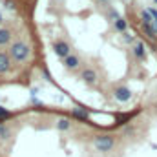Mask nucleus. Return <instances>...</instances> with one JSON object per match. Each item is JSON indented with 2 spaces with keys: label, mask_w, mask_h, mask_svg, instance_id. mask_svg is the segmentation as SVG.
Segmentation results:
<instances>
[{
  "label": "nucleus",
  "mask_w": 157,
  "mask_h": 157,
  "mask_svg": "<svg viewBox=\"0 0 157 157\" xmlns=\"http://www.w3.org/2000/svg\"><path fill=\"white\" fill-rule=\"evenodd\" d=\"M80 78H82L86 84H95L97 78H99V75H97V71H95L93 68H86V70L80 73Z\"/></svg>",
  "instance_id": "4"
},
{
  "label": "nucleus",
  "mask_w": 157,
  "mask_h": 157,
  "mask_svg": "<svg viewBox=\"0 0 157 157\" xmlns=\"http://www.w3.org/2000/svg\"><path fill=\"white\" fill-rule=\"evenodd\" d=\"M78 64H80V59H78L77 55H68V57L64 59V66H66L68 70H77Z\"/></svg>",
  "instance_id": "7"
},
{
  "label": "nucleus",
  "mask_w": 157,
  "mask_h": 157,
  "mask_svg": "<svg viewBox=\"0 0 157 157\" xmlns=\"http://www.w3.org/2000/svg\"><path fill=\"white\" fill-rule=\"evenodd\" d=\"M6 9H15V2L7 0V2H6Z\"/></svg>",
  "instance_id": "16"
},
{
  "label": "nucleus",
  "mask_w": 157,
  "mask_h": 157,
  "mask_svg": "<svg viewBox=\"0 0 157 157\" xmlns=\"http://www.w3.org/2000/svg\"><path fill=\"white\" fill-rule=\"evenodd\" d=\"M101 2H108V0H101Z\"/></svg>",
  "instance_id": "18"
},
{
  "label": "nucleus",
  "mask_w": 157,
  "mask_h": 157,
  "mask_svg": "<svg viewBox=\"0 0 157 157\" xmlns=\"http://www.w3.org/2000/svg\"><path fill=\"white\" fill-rule=\"evenodd\" d=\"M9 137H11V130H9L6 124L0 122V139H2V141H7Z\"/></svg>",
  "instance_id": "11"
},
{
  "label": "nucleus",
  "mask_w": 157,
  "mask_h": 157,
  "mask_svg": "<svg viewBox=\"0 0 157 157\" xmlns=\"http://www.w3.org/2000/svg\"><path fill=\"white\" fill-rule=\"evenodd\" d=\"M71 128V121L68 117H60L57 119V130H60V132H68Z\"/></svg>",
  "instance_id": "8"
},
{
  "label": "nucleus",
  "mask_w": 157,
  "mask_h": 157,
  "mask_svg": "<svg viewBox=\"0 0 157 157\" xmlns=\"http://www.w3.org/2000/svg\"><path fill=\"white\" fill-rule=\"evenodd\" d=\"M133 55H135L137 59H144V46H143L141 42H137V44L133 46Z\"/></svg>",
  "instance_id": "10"
},
{
  "label": "nucleus",
  "mask_w": 157,
  "mask_h": 157,
  "mask_svg": "<svg viewBox=\"0 0 157 157\" xmlns=\"http://www.w3.org/2000/svg\"><path fill=\"white\" fill-rule=\"evenodd\" d=\"M71 115L80 119V121H88V112H86V110H80V108H75V110L71 112Z\"/></svg>",
  "instance_id": "12"
},
{
  "label": "nucleus",
  "mask_w": 157,
  "mask_h": 157,
  "mask_svg": "<svg viewBox=\"0 0 157 157\" xmlns=\"http://www.w3.org/2000/svg\"><path fill=\"white\" fill-rule=\"evenodd\" d=\"M93 144H95V148H97L99 152H110V150L113 148L115 141H113V137H110V135H97V137L93 139Z\"/></svg>",
  "instance_id": "2"
},
{
  "label": "nucleus",
  "mask_w": 157,
  "mask_h": 157,
  "mask_svg": "<svg viewBox=\"0 0 157 157\" xmlns=\"http://www.w3.org/2000/svg\"><path fill=\"white\" fill-rule=\"evenodd\" d=\"M115 99L121 101V102H126V101H130V97H132V93H130V90L128 88H124V86H119L115 88Z\"/></svg>",
  "instance_id": "6"
},
{
  "label": "nucleus",
  "mask_w": 157,
  "mask_h": 157,
  "mask_svg": "<svg viewBox=\"0 0 157 157\" xmlns=\"http://www.w3.org/2000/svg\"><path fill=\"white\" fill-rule=\"evenodd\" d=\"M7 117H11V112L6 110L4 106H0V121H2V119H7Z\"/></svg>",
  "instance_id": "14"
},
{
  "label": "nucleus",
  "mask_w": 157,
  "mask_h": 157,
  "mask_svg": "<svg viewBox=\"0 0 157 157\" xmlns=\"http://www.w3.org/2000/svg\"><path fill=\"white\" fill-rule=\"evenodd\" d=\"M2 20H4V17H2V13H0V22H2Z\"/></svg>",
  "instance_id": "17"
},
{
  "label": "nucleus",
  "mask_w": 157,
  "mask_h": 157,
  "mask_svg": "<svg viewBox=\"0 0 157 157\" xmlns=\"http://www.w3.org/2000/svg\"><path fill=\"white\" fill-rule=\"evenodd\" d=\"M11 68V57L4 51H0V75L2 73H7Z\"/></svg>",
  "instance_id": "5"
},
{
  "label": "nucleus",
  "mask_w": 157,
  "mask_h": 157,
  "mask_svg": "<svg viewBox=\"0 0 157 157\" xmlns=\"http://www.w3.org/2000/svg\"><path fill=\"white\" fill-rule=\"evenodd\" d=\"M9 40H11V31L6 29V28H2V29H0V46L9 44Z\"/></svg>",
  "instance_id": "9"
},
{
  "label": "nucleus",
  "mask_w": 157,
  "mask_h": 157,
  "mask_svg": "<svg viewBox=\"0 0 157 157\" xmlns=\"http://www.w3.org/2000/svg\"><path fill=\"white\" fill-rule=\"evenodd\" d=\"M53 51H55V55L60 57V59H66L68 55H71V48H70V44H68L66 40H57V42L53 44Z\"/></svg>",
  "instance_id": "3"
},
{
  "label": "nucleus",
  "mask_w": 157,
  "mask_h": 157,
  "mask_svg": "<svg viewBox=\"0 0 157 157\" xmlns=\"http://www.w3.org/2000/svg\"><path fill=\"white\" fill-rule=\"evenodd\" d=\"M122 39H124V42H133V37H132L130 33H124V37H122Z\"/></svg>",
  "instance_id": "15"
},
{
  "label": "nucleus",
  "mask_w": 157,
  "mask_h": 157,
  "mask_svg": "<svg viewBox=\"0 0 157 157\" xmlns=\"http://www.w3.org/2000/svg\"><path fill=\"white\" fill-rule=\"evenodd\" d=\"M29 53H31V48H29L26 42H22V40L13 42L11 48H9V57H11L13 60H17V62H24V60H28Z\"/></svg>",
  "instance_id": "1"
},
{
  "label": "nucleus",
  "mask_w": 157,
  "mask_h": 157,
  "mask_svg": "<svg viewBox=\"0 0 157 157\" xmlns=\"http://www.w3.org/2000/svg\"><path fill=\"white\" fill-rule=\"evenodd\" d=\"M115 29H117V31H124V29H126V22H124L122 18H117V20H115Z\"/></svg>",
  "instance_id": "13"
}]
</instances>
